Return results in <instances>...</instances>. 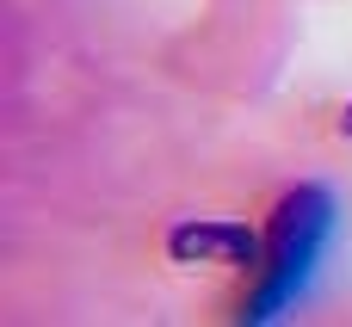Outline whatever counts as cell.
<instances>
[{
	"label": "cell",
	"instance_id": "cell-2",
	"mask_svg": "<svg viewBox=\"0 0 352 327\" xmlns=\"http://www.w3.org/2000/svg\"><path fill=\"white\" fill-rule=\"evenodd\" d=\"M173 253H217L229 266H260V241L235 223H198V229H179L173 235Z\"/></svg>",
	"mask_w": 352,
	"mask_h": 327
},
{
	"label": "cell",
	"instance_id": "cell-1",
	"mask_svg": "<svg viewBox=\"0 0 352 327\" xmlns=\"http://www.w3.org/2000/svg\"><path fill=\"white\" fill-rule=\"evenodd\" d=\"M334 223H340V210H334V198L322 185H303V192H291L278 204V216H272V229L260 241V284L241 303L248 322H272L309 291V278H316V266H322V253L334 241Z\"/></svg>",
	"mask_w": 352,
	"mask_h": 327
}]
</instances>
